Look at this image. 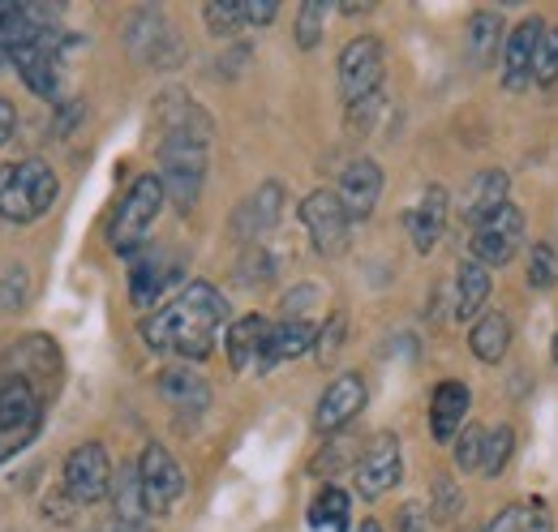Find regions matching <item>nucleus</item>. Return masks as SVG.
<instances>
[{
  "label": "nucleus",
  "mask_w": 558,
  "mask_h": 532,
  "mask_svg": "<svg viewBox=\"0 0 558 532\" xmlns=\"http://www.w3.org/2000/svg\"><path fill=\"white\" fill-rule=\"evenodd\" d=\"M228 318V305L219 288L210 283H190L181 288L163 310H155L142 323V339L150 352H177L185 361H203L215 348V335Z\"/></svg>",
  "instance_id": "1"
},
{
  "label": "nucleus",
  "mask_w": 558,
  "mask_h": 532,
  "mask_svg": "<svg viewBox=\"0 0 558 532\" xmlns=\"http://www.w3.org/2000/svg\"><path fill=\"white\" fill-rule=\"evenodd\" d=\"M57 172L44 159H17L0 168V219L31 223L52 210L57 202Z\"/></svg>",
  "instance_id": "2"
},
{
  "label": "nucleus",
  "mask_w": 558,
  "mask_h": 532,
  "mask_svg": "<svg viewBox=\"0 0 558 532\" xmlns=\"http://www.w3.org/2000/svg\"><path fill=\"white\" fill-rule=\"evenodd\" d=\"M163 185H159V177H138L134 185H130V194L125 202L117 206V215H112V228H108V245L117 250V254H134L142 241H146V232H150V223L159 219V210H163Z\"/></svg>",
  "instance_id": "3"
},
{
  "label": "nucleus",
  "mask_w": 558,
  "mask_h": 532,
  "mask_svg": "<svg viewBox=\"0 0 558 532\" xmlns=\"http://www.w3.org/2000/svg\"><path fill=\"white\" fill-rule=\"evenodd\" d=\"M44 425V396L22 383V378H9L0 387V464L13 460L17 451H26L35 443Z\"/></svg>",
  "instance_id": "4"
},
{
  "label": "nucleus",
  "mask_w": 558,
  "mask_h": 532,
  "mask_svg": "<svg viewBox=\"0 0 558 532\" xmlns=\"http://www.w3.org/2000/svg\"><path fill=\"white\" fill-rule=\"evenodd\" d=\"M70 48H77V39L61 35V31H48L44 39H35V44L17 48L9 61L17 65L22 82H26L35 95L65 104V99H61V82H65V57H70Z\"/></svg>",
  "instance_id": "5"
},
{
  "label": "nucleus",
  "mask_w": 558,
  "mask_h": 532,
  "mask_svg": "<svg viewBox=\"0 0 558 532\" xmlns=\"http://www.w3.org/2000/svg\"><path fill=\"white\" fill-rule=\"evenodd\" d=\"M207 177V146L194 142H159V185L177 210H194Z\"/></svg>",
  "instance_id": "6"
},
{
  "label": "nucleus",
  "mask_w": 558,
  "mask_h": 532,
  "mask_svg": "<svg viewBox=\"0 0 558 532\" xmlns=\"http://www.w3.org/2000/svg\"><path fill=\"white\" fill-rule=\"evenodd\" d=\"M301 223L310 228V237H314V250L323 254V258H336V254H344L349 250V210H344V202L336 198L331 190H314L310 198L301 202Z\"/></svg>",
  "instance_id": "7"
},
{
  "label": "nucleus",
  "mask_w": 558,
  "mask_h": 532,
  "mask_svg": "<svg viewBox=\"0 0 558 532\" xmlns=\"http://www.w3.org/2000/svg\"><path fill=\"white\" fill-rule=\"evenodd\" d=\"M383 65H387L383 44H378V39H369V35L352 39L349 48L340 52V95L349 99V108L352 104H365L369 95H378Z\"/></svg>",
  "instance_id": "8"
},
{
  "label": "nucleus",
  "mask_w": 558,
  "mask_h": 532,
  "mask_svg": "<svg viewBox=\"0 0 558 532\" xmlns=\"http://www.w3.org/2000/svg\"><path fill=\"white\" fill-rule=\"evenodd\" d=\"M65 494H70L77 507H90L99 503L108 489H112V464H108V451L99 443H82L65 456Z\"/></svg>",
  "instance_id": "9"
},
{
  "label": "nucleus",
  "mask_w": 558,
  "mask_h": 532,
  "mask_svg": "<svg viewBox=\"0 0 558 532\" xmlns=\"http://www.w3.org/2000/svg\"><path fill=\"white\" fill-rule=\"evenodd\" d=\"M400 472H404L400 438L378 434V438H369V447L356 460V494L361 498H383L391 485H400Z\"/></svg>",
  "instance_id": "10"
},
{
  "label": "nucleus",
  "mask_w": 558,
  "mask_h": 532,
  "mask_svg": "<svg viewBox=\"0 0 558 532\" xmlns=\"http://www.w3.org/2000/svg\"><path fill=\"white\" fill-rule=\"evenodd\" d=\"M125 44H130V52L138 57L142 65L172 69L181 61V44H177V35L168 31V22H163L159 9H138V13H134V22H130V31H125Z\"/></svg>",
  "instance_id": "11"
},
{
  "label": "nucleus",
  "mask_w": 558,
  "mask_h": 532,
  "mask_svg": "<svg viewBox=\"0 0 558 532\" xmlns=\"http://www.w3.org/2000/svg\"><path fill=\"white\" fill-rule=\"evenodd\" d=\"M520 241H524V215H520V206L507 202L498 215H489L486 223H477V232H473V254H477L482 266H507L515 258Z\"/></svg>",
  "instance_id": "12"
},
{
  "label": "nucleus",
  "mask_w": 558,
  "mask_h": 532,
  "mask_svg": "<svg viewBox=\"0 0 558 532\" xmlns=\"http://www.w3.org/2000/svg\"><path fill=\"white\" fill-rule=\"evenodd\" d=\"M138 476H142V494H146V511H150V516H163V511L185 494L181 464H177L159 443H150V447L142 451Z\"/></svg>",
  "instance_id": "13"
},
{
  "label": "nucleus",
  "mask_w": 558,
  "mask_h": 532,
  "mask_svg": "<svg viewBox=\"0 0 558 532\" xmlns=\"http://www.w3.org/2000/svg\"><path fill=\"white\" fill-rule=\"evenodd\" d=\"M4 361L13 365V374H9V378L31 383L39 396H44V391H52V387L61 383V352H57V343H52L48 335H26L17 348H9V356H4Z\"/></svg>",
  "instance_id": "14"
},
{
  "label": "nucleus",
  "mask_w": 558,
  "mask_h": 532,
  "mask_svg": "<svg viewBox=\"0 0 558 532\" xmlns=\"http://www.w3.org/2000/svg\"><path fill=\"white\" fill-rule=\"evenodd\" d=\"M155 125H159V142H194V146H207L210 137V117L181 90H168L159 104H155Z\"/></svg>",
  "instance_id": "15"
},
{
  "label": "nucleus",
  "mask_w": 558,
  "mask_h": 532,
  "mask_svg": "<svg viewBox=\"0 0 558 532\" xmlns=\"http://www.w3.org/2000/svg\"><path fill=\"white\" fill-rule=\"evenodd\" d=\"M181 279V254H172V250H150V254H142L134 270H130V297H134V305H159V297L168 292V283H177Z\"/></svg>",
  "instance_id": "16"
},
{
  "label": "nucleus",
  "mask_w": 558,
  "mask_h": 532,
  "mask_svg": "<svg viewBox=\"0 0 558 532\" xmlns=\"http://www.w3.org/2000/svg\"><path fill=\"white\" fill-rule=\"evenodd\" d=\"M365 408V383H361V374H340L323 399H318V412H314V425L323 430V434H336V430H344L352 416Z\"/></svg>",
  "instance_id": "17"
},
{
  "label": "nucleus",
  "mask_w": 558,
  "mask_h": 532,
  "mask_svg": "<svg viewBox=\"0 0 558 532\" xmlns=\"http://www.w3.org/2000/svg\"><path fill=\"white\" fill-rule=\"evenodd\" d=\"M378 194H383V168L374 159H352L340 177V190H336L349 219H369L378 206Z\"/></svg>",
  "instance_id": "18"
},
{
  "label": "nucleus",
  "mask_w": 558,
  "mask_h": 532,
  "mask_svg": "<svg viewBox=\"0 0 558 532\" xmlns=\"http://www.w3.org/2000/svg\"><path fill=\"white\" fill-rule=\"evenodd\" d=\"M469 387L464 383H438L434 387V399H429V434H434V443H451V438H460V430H464V421H469Z\"/></svg>",
  "instance_id": "19"
},
{
  "label": "nucleus",
  "mask_w": 558,
  "mask_h": 532,
  "mask_svg": "<svg viewBox=\"0 0 558 532\" xmlns=\"http://www.w3.org/2000/svg\"><path fill=\"white\" fill-rule=\"evenodd\" d=\"M542 31H546V26H542L537 17H529V22H520V26L511 31V39H507V48H502V82H507V90H524V86H529Z\"/></svg>",
  "instance_id": "20"
},
{
  "label": "nucleus",
  "mask_w": 558,
  "mask_h": 532,
  "mask_svg": "<svg viewBox=\"0 0 558 532\" xmlns=\"http://www.w3.org/2000/svg\"><path fill=\"white\" fill-rule=\"evenodd\" d=\"M267 339H271V327L258 314L232 323L228 327V361H232V370H241V374L245 370L267 374Z\"/></svg>",
  "instance_id": "21"
},
{
  "label": "nucleus",
  "mask_w": 558,
  "mask_h": 532,
  "mask_svg": "<svg viewBox=\"0 0 558 532\" xmlns=\"http://www.w3.org/2000/svg\"><path fill=\"white\" fill-rule=\"evenodd\" d=\"M279 210H283V190H279L276 181H267L258 194H250V198L236 206V215H232V232H236L241 241L263 237L267 228H276Z\"/></svg>",
  "instance_id": "22"
},
{
  "label": "nucleus",
  "mask_w": 558,
  "mask_h": 532,
  "mask_svg": "<svg viewBox=\"0 0 558 532\" xmlns=\"http://www.w3.org/2000/svg\"><path fill=\"white\" fill-rule=\"evenodd\" d=\"M507 194H511V177L502 168H486L469 181V194H464V219L477 228L486 223L489 215H498L507 206Z\"/></svg>",
  "instance_id": "23"
},
{
  "label": "nucleus",
  "mask_w": 558,
  "mask_h": 532,
  "mask_svg": "<svg viewBox=\"0 0 558 532\" xmlns=\"http://www.w3.org/2000/svg\"><path fill=\"white\" fill-rule=\"evenodd\" d=\"M442 228H447V190H442V185H429V190L421 194L417 206L409 210V237H413L417 254H429V250L438 245Z\"/></svg>",
  "instance_id": "24"
},
{
  "label": "nucleus",
  "mask_w": 558,
  "mask_h": 532,
  "mask_svg": "<svg viewBox=\"0 0 558 532\" xmlns=\"http://www.w3.org/2000/svg\"><path fill=\"white\" fill-rule=\"evenodd\" d=\"M159 396L168 399V408H177L185 416H198L210 403V387L194 370H163L159 374Z\"/></svg>",
  "instance_id": "25"
},
{
  "label": "nucleus",
  "mask_w": 558,
  "mask_h": 532,
  "mask_svg": "<svg viewBox=\"0 0 558 532\" xmlns=\"http://www.w3.org/2000/svg\"><path fill=\"white\" fill-rule=\"evenodd\" d=\"M112 511H117V520H125V524H146V494H142V476H138V464H121L112 472Z\"/></svg>",
  "instance_id": "26"
},
{
  "label": "nucleus",
  "mask_w": 558,
  "mask_h": 532,
  "mask_svg": "<svg viewBox=\"0 0 558 532\" xmlns=\"http://www.w3.org/2000/svg\"><path fill=\"white\" fill-rule=\"evenodd\" d=\"M314 343H318V331L305 318H283L279 327H271V339H267V370L276 361H292V356L310 352Z\"/></svg>",
  "instance_id": "27"
},
{
  "label": "nucleus",
  "mask_w": 558,
  "mask_h": 532,
  "mask_svg": "<svg viewBox=\"0 0 558 532\" xmlns=\"http://www.w3.org/2000/svg\"><path fill=\"white\" fill-rule=\"evenodd\" d=\"M469 61L477 69L494 65V57H498V48H502V17L494 13V9H482V13H473L469 17Z\"/></svg>",
  "instance_id": "28"
},
{
  "label": "nucleus",
  "mask_w": 558,
  "mask_h": 532,
  "mask_svg": "<svg viewBox=\"0 0 558 532\" xmlns=\"http://www.w3.org/2000/svg\"><path fill=\"white\" fill-rule=\"evenodd\" d=\"M489 297V270L477 258L473 263H460V275H456V318H473L482 314Z\"/></svg>",
  "instance_id": "29"
},
{
  "label": "nucleus",
  "mask_w": 558,
  "mask_h": 532,
  "mask_svg": "<svg viewBox=\"0 0 558 532\" xmlns=\"http://www.w3.org/2000/svg\"><path fill=\"white\" fill-rule=\"evenodd\" d=\"M469 343H473V352L482 356V361H502L507 356V348H511V323L502 318V314H486L477 327H473V335H469Z\"/></svg>",
  "instance_id": "30"
},
{
  "label": "nucleus",
  "mask_w": 558,
  "mask_h": 532,
  "mask_svg": "<svg viewBox=\"0 0 558 532\" xmlns=\"http://www.w3.org/2000/svg\"><path fill=\"white\" fill-rule=\"evenodd\" d=\"M486 532H550V511L546 503H529V507H502Z\"/></svg>",
  "instance_id": "31"
},
{
  "label": "nucleus",
  "mask_w": 558,
  "mask_h": 532,
  "mask_svg": "<svg viewBox=\"0 0 558 532\" xmlns=\"http://www.w3.org/2000/svg\"><path fill=\"white\" fill-rule=\"evenodd\" d=\"M310 524L323 532H349V494L327 485L310 507Z\"/></svg>",
  "instance_id": "32"
},
{
  "label": "nucleus",
  "mask_w": 558,
  "mask_h": 532,
  "mask_svg": "<svg viewBox=\"0 0 558 532\" xmlns=\"http://www.w3.org/2000/svg\"><path fill=\"white\" fill-rule=\"evenodd\" d=\"M511 451H515V430L511 425H498L494 434H486V456H482V472L486 476H498L507 460H511Z\"/></svg>",
  "instance_id": "33"
},
{
  "label": "nucleus",
  "mask_w": 558,
  "mask_h": 532,
  "mask_svg": "<svg viewBox=\"0 0 558 532\" xmlns=\"http://www.w3.org/2000/svg\"><path fill=\"white\" fill-rule=\"evenodd\" d=\"M323 17H327V4L323 0H305L301 13H296V48H318L323 39Z\"/></svg>",
  "instance_id": "34"
},
{
  "label": "nucleus",
  "mask_w": 558,
  "mask_h": 532,
  "mask_svg": "<svg viewBox=\"0 0 558 532\" xmlns=\"http://www.w3.org/2000/svg\"><path fill=\"white\" fill-rule=\"evenodd\" d=\"M482 456H486V430L482 425H464L460 438H456V468L473 472V468H482Z\"/></svg>",
  "instance_id": "35"
},
{
  "label": "nucleus",
  "mask_w": 558,
  "mask_h": 532,
  "mask_svg": "<svg viewBox=\"0 0 558 532\" xmlns=\"http://www.w3.org/2000/svg\"><path fill=\"white\" fill-rule=\"evenodd\" d=\"M533 77L542 86L558 82V26H546L542 31V44H537V57H533Z\"/></svg>",
  "instance_id": "36"
},
{
  "label": "nucleus",
  "mask_w": 558,
  "mask_h": 532,
  "mask_svg": "<svg viewBox=\"0 0 558 532\" xmlns=\"http://www.w3.org/2000/svg\"><path fill=\"white\" fill-rule=\"evenodd\" d=\"M26 292H31V279H26V266H9L0 275V310H22L26 305Z\"/></svg>",
  "instance_id": "37"
},
{
  "label": "nucleus",
  "mask_w": 558,
  "mask_h": 532,
  "mask_svg": "<svg viewBox=\"0 0 558 532\" xmlns=\"http://www.w3.org/2000/svg\"><path fill=\"white\" fill-rule=\"evenodd\" d=\"M210 35H236L245 22H241V0H219V4H207L203 9Z\"/></svg>",
  "instance_id": "38"
},
{
  "label": "nucleus",
  "mask_w": 558,
  "mask_h": 532,
  "mask_svg": "<svg viewBox=\"0 0 558 532\" xmlns=\"http://www.w3.org/2000/svg\"><path fill=\"white\" fill-rule=\"evenodd\" d=\"M529 283L533 288H555L558 283V254L550 245H537L529 258Z\"/></svg>",
  "instance_id": "39"
},
{
  "label": "nucleus",
  "mask_w": 558,
  "mask_h": 532,
  "mask_svg": "<svg viewBox=\"0 0 558 532\" xmlns=\"http://www.w3.org/2000/svg\"><path fill=\"white\" fill-rule=\"evenodd\" d=\"M344 327H349V323H344V314H336V318L318 331V343H314V348H318V361H323V365H331V356L344 348Z\"/></svg>",
  "instance_id": "40"
},
{
  "label": "nucleus",
  "mask_w": 558,
  "mask_h": 532,
  "mask_svg": "<svg viewBox=\"0 0 558 532\" xmlns=\"http://www.w3.org/2000/svg\"><path fill=\"white\" fill-rule=\"evenodd\" d=\"M456 511H460V489L447 476H438L434 481V520H451Z\"/></svg>",
  "instance_id": "41"
},
{
  "label": "nucleus",
  "mask_w": 558,
  "mask_h": 532,
  "mask_svg": "<svg viewBox=\"0 0 558 532\" xmlns=\"http://www.w3.org/2000/svg\"><path fill=\"white\" fill-rule=\"evenodd\" d=\"M271 279V258L263 250H254L245 263H241V283H267Z\"/></svg>",
  "instance_id": "42"
},
{
  "label": "nucleus",
  "mask_w": 558,
  "mask_h": 532,
  "mask_svg": "<svg viewBox=\"0 0 558 532\" xmlns=\"http://www.w3.org/2000/svg\"><path fill=\"white\" fill-rule=\"evenodd\" d=\"M276 13H279L276 0H254V4H241V22H245V26H267Z\"/></svg>",
  "instance_id": "43"
},
{
  "label": "nucleus",
  "mask_w": 558,
  "mask_h": 532,
  "mask_svg": "<svg viewBox=\"0 0 558 532\" xmlns=\"http://www.w3.org/2000/svg\"><path fill=\"white\" fill-rule=\"evenodd\" d=\"M396 532H429V511L421 507V503H409L404 511H400V524Z\"/></svg>",
  "instance_id": "44"
},
{
  "label": "nucleus",
  "mask_w": 558,
  "mask_h": 532,
  "mask_svg": "<svg viewBox=\"0 0 558 532\" xmlns=\"http://www.w3.org/2000/svg\"><path fill=\"white\" fill-rule=\"evenodd\" d=\"M70 507H77V503H73L70 494H65V498H52V503H44V516H48V520H57V524H70V520H73Z\"/></svg>",
  "instance_id": "45"
},
{
  "label": "nucleus",
  "mask_w": 558,
  "mask_h": 532,
  "mask_svg": "<svg viewBox=\"0 0 558 532\" xmlns=\"http://www.w3.org/2000/svg\"><path fill=\"white\" fill-rule=\"evenodd\" d=\"M13 133H17V112H13L9 99H0V146H4Z\"/></svg>",
  "instance_id": "46"
},
{
  "label": "nucleus",
  "mask_w": 558,
  "mask_h": 532,
  "mask_svg": "<svg viewBox=\"0 0 558 532\" xmlns=\"http://www.w3.org/2000/svg\"><path fill=\"white\" fill-rule=\"evenodd\" d=\"M95 532H150L146 524H125V520H112V524H104V529Z\"/></svg>",
  "instance_id": "47"
},
{
  "label": "nucleus",
  "mask_w": 558,
  "mask_h": 532,
  "mask_svg": "<svg viewBox=\"0 0 558 532\" xmlns=\"http://www.w3.org/2000/svg\"><path fill=\"white\" fill-rule=\"evenodd\" d=\"M356 532H383V524L378 520H365V524H356Z\"/></svg>",
  "instance_id": "48"
},
{
  "label": "nucleus",
  "mask_w": 558,
  "mask_h": 532,
  "mask_svg": "<svg viewBox=\"0 0 558 532\" xmlns=\"http://www.w3.org/2000/svg\"><path fill=\"white\" fill-rule=\"evenodd\" d=\"M0 61H9V52H4V48H0Z\"/></svg>",
  "instance_id": "49"
},
{
  "label": "nucleus",
  "mask_w": 558,
  "mask_h": 532,
  "mask_svg": "<svg viewBox=\"0 0 558 532\" xmlns=\"http://www.w3.org/2000/svg\"><path fill=\"white\" fill-rule=\"evenodd\" d=\"M555 361H558V339H555Z\"/></svg>",
  "instance_id": "50"
}]
</instances>
